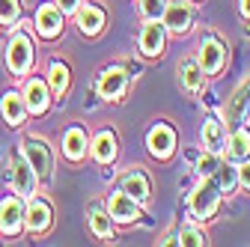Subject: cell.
<instances>
[{
    "label": "cell",
    "instance_id": "15",
    "mask_svg": "<svg viewBox=\"0 0 250 247\" xmlns=\"http://www.w3.org/2000/svg\"><path fill=\"white\" fill-rule=\"evenodd\" d=\"M203 143H206V152H211V155H217V152H224L227 146V131L217 119H208L203 125Z\"/></svg>",
    "mask_w": 250,
    "mask_h": 247
},
{
    "label": "cell",
    "instance_id": "8",
    "mask_svg": "<svg viewBox=\"0 0 250 247\" xmlns=\"http://www.w3.org/2000/svg\"><path fill=\"white\" fill-rule=\"evenodd\" d=\"M24 224V206L18 197H9L3 200V206H0V229H3L6 235H15Z\"/></svg>",
    "mask_w": 250,
    "mask_h": 247
},
{
    "label": "cell",
    "instance_id": "27",
    "mask_svg": "<svg viewBox=\"0 0 250 247\" xmlns=\"http://www.w3.org/2000/svg\"><path fill=\"white\" fill-rule=\"evenodd\" d=\"M164 0H140V12L149 18V21H158L161 15H164Z\"/></svg>",
    "mask_w": 250,
    "mask_h": 247
},
{
    "label": "cell",
    "instance_id": "17",
    "mask_svg": "<svg viewBox=\"0 0 250 247\" xmlns=\"http://www.w3.org/2000/svg\"><path fill=\"white\" fill-rule=\"evenodd\" d=\"M24 104H27V110H33V113H45L48 110V86L42 81H30Z\"/></svg>",
    "mask_w": 250,
    "mask_h": 247
},
{
    "label": "cell",
    "instance_id": "12",
    "mask_svg": "<svg viewBox=\"0 0 250 247\" xmlns=\"http://www.w3.org/2000/svg\"><path fill=\"white\" fill-rule=\"evenodd\" d=\"M78 27H81V33L96 36L99 30L104 27V12H102L99 6H92V3L81 6V9H78Z\"/></svg>",
    "mask_w": 250,
    "mask_h": 247
},
{
    "label": "cell",
    "instance_id": "4",
    "mask_svg": "<svg viewBox=\"0 0 250 247\" xmlns=\"http://www.w3.org/2000/svg\"><path fill=\"white\" fill-rule=\"evenodd\" d=\"M24 158L30 164V170H33L39 179H48L51 176V152L42 140H27L24 143Z\"/></svg>",
    "mask_w": 250,
    "mask_h": 247
},
{
    "label": "cell",
    "instance_id": "22",
    "mask_svg": "<svg viewBox=\"0 0 250 247\" xmlns=\"http://www.w3.org/2000/svg\"><path fill=\"white\" fill-rule=\"evenodd\" d=\"M247 107H250V81H244L235 89V96L229 99V119L232 122H241V116H244Z\"/></svg>",
    "mask_w": 250,
    "mask_h": 247
},
{
    "label": "cell",
    "instance_id": "1",
    "mask_svg": "<svg viewBox=\"0 0 250 247\" xmlns=\"http://www.w3.org/2000/svg\"><path fill=\"white\" fill-rule=\"evenodd\" d=\"M221 206V188H217V182H203L197 185V191L191 194V218L194 221H208L211 214L217 211Z\"/></svg>",
    "mask_w": 250,
    "mask_h": 247
},
{
    "label": "cell",
    "instance_id": "19",
    "mask_svg": "<svg viewBox=\"0 0 250 247\" xmlns=\"http://www.w3.org/2000/svg\"><path fill=\"white\" fill-rule=\"evenodd\" d=\"M122 191L128 197H134V200H146L149 197V182H146V176L140 170H131V173L122 176Z\"/></svg>",
    "mask_w": 250,
    "mask_h": 247
},
{
    "label": "cell",
    "instance_id": "21",
    "mask_svg": "<svg viewBox=\"0 0 250 247\" xmlns=\"http://www.w3.org/2000/svg\"><path fill=\"white\" fill-rule=\"evenodd\" d=\"M92 155H96L99 161H113L116 158V137L110 131H102L96 140H92Z\"/></svg>",
    "mask_w": 250,
    "mask_h": 247
},
{
    "label": "cell",
    "instance_id": "7",
    "mask_svg": "<svg viewBox=\"0 0 250 247\" xmlns=\"http://www.w3.org/2000/svg\"><path fill=\"white\" fill-rule=\"evenodd\" d=\"M191 21H194V12H191V6L188 3H170V6H164V27L167 30H173V33H188L191 30Z\"/></svg>",
    "mask_w": 250,
    "mask_h": 247
},
{
    "label": "cell",
    "instance_id": "16",
    "mask_svg": "<svg viewBox=\"0 0 250 247\" xmlns=\"http://www.w3.org/2000/svg\"><path fill=\"white\" fill-rule=\"evenodd\" d=\"M227 155H229L232 164H244V161H250V131L241 128V131H235V134L229 137Z\"/></svg>",
    "mask_w": 250,
    "mask_h": 247
},
{
    "label": "cell",
    "instance_id": "20",
    "mask_svg": "<svg viewBox=\"0 0 250 247\" xmlns=\"http://www.w3.org/2000/svg\"><path fill=\"white\" fill-rule=\"evenodd\" d=\"M24 113H27L24 99L15 96V92H6V96H3V116H6V122H9V125H21Z\"/></svg>",
    "mask_w": 250,
    "mask_h": 247
},
{
    "label": "cell",
    "instance_id": "32",
    "mask_svg": "<svg viewBox=\"0 0 250 247\" xmlns=\"http://www.w3.org/2000/svg\"><path fill=\"white\" fill-rule=\"evenodd\" d=\"M238 182L244 185V188H250V164H247V161H244V167L238 170Z\"/></svg>",
    "mask_w": 250,
    "mask_h": 247
},
{
    "label": "cell",
    "instance_id": "29",
    "mask_svg": "<svg viewBox=\"0 0 250 247\" xmlns=\"http://www.w3.org/2000/svg\"><path fill=\"white\" fill-rule=\"evenodd\" d=\"M214 176H221V185H217L221 191H229L232 185L238 182V173H235L232 167H217V173H214Z\"/></svg>",
    "mask_w": 250,
    "mask_h": 247
},
{
    "label": "cell",
    "instance_id": "26",
    "mask_svg": "<svg viewBox=\"0 0 250 247\" xmlns=\"http://www.w3.org/2000/svg\"><path fill=\"white\" fill-rule=\"evenodd\" d=\"M206 241H208L206 232H200L197 226H185L179 232V244H185V247H197V244H206Z\"/></svg>",
    "mask_w": 250,
    "mask_h": 247
},
{
    "label": "cell",
    "instance_id": "23",
    "mask_svg": "<svg viewBox=\"0 0 250 247\" xmlns=\"http://www.w3.org/2000/svg\"><path fill=\"white\" fill-rule=\"evenodd\" d=\"M179 75H182V83H185V89L197 92V89L203 86V69H200V63H197V60H185V63L179 66Z\"/></svg>",
    "mask_w": 250,
    "mask_h": 247
},
{
    "label": "cell",
    "instance_id": "24",
    "mask_svg": "<svg viewBox=\"0 0 250 247\" xmlns=\"http://www.w3.org/2000/svg\"><path fill=\"white\" fill-rule=\"evenodd\" d=\"M89 226H92V232H96L99 238H110V232H113V226H110V214L102 211V208H92V214H89Z\"/></svg>",
    "mask_w": 250,
    "mask_h": 247
},
{
    "label": "cell",
    "instance_id": "18",
    "mask_svg": "<svg viewBox=\"0 0 250 247\" xmlns=\"http://www.w3.org/2000/svg\"><path fill=\"white\" fill-rule=\"evenodd\" d=\"M62 152H66L72 161H81V158L86 155V134H83V128H69V131H66Z\"/></svg>",
    "mask_w": 250,
    "mask_h": 247
},
{
    "label": "cell",
    "instance_id": "31",
    "mask_svg": "<svg viewBox=\"0 0 250 247\" xmlns=\"http://www.w3.org/2000/svg\"><path fill=\"white\" fill-rule=\"evenodd\" d=\"M81 6V0H57V9L60 12H75Z\"/></svg>",
    "mask_w": 250,
    "mask_h": 247
},
{
    "label": "cell",
    "instance_id": "30",
    "mask_svg": "<svg viewBox=\"0 0 250 247\" xmlns=\"http://www.w3.org/2000/svg\"><path fill=\"white\" fill-rule=\"evenodd\" d=\"M217 167H221V164H217V158L211 155V152H208V155H203V158H200V164H197V170H200L203 176H214V173H217Z\"/></svg>",
    "mask_w": 250,
    "mask_h": 247
},
{
    "label": "cell",
    "instance_id": "6",
    "mask_svg": "<svg viewBox=\"0 0 250 247\" xmlns=\"http://www.w3.org/2000/svg\"><path fill=\"white\" fill-rule=\"evenodd\" d=\"M107 214H110L113 221H119V224H131V221L140 218V208H137V200H134V197H128L125 191H119V194L110 197Z\"/></svg>",
    "mask_w": 250,
    "mask_h": 247
},
{
    "label": "cell",
    "instance_id": "28",
    "mask_svg": "<svg viewBox=\"0 0 250 247\" xmlns=\"http://www.w3.org/2000/svg\"><path fill=\"white\" fill-rule=\"evenodd\" d=\"M18 12H21L18 0H0V24H12V21H18Z\"/></svg>",
    "mask_w": 250,
    "mask_h": 247
},
{
    "label": "cell",
    "instance_id": "5",
    "mask_svg": "<svg viewBox=\"0 0 250 247\" xmlns=\"http://www.w3.org/2000/svg\"><path fill=\"white\" fill-rule=\"evenodd\" d=\"M125 86H128V75H125L119 66L102 72V78H99V92H102V99H107V102H119L125 96Z\"/></svg>",
    "mask_w": 250,
    "mask_h": 247
},
{
    "label": "cell",
    "instance_id": "25",
    "mask_svg": "<svg viewBox=\"0 0 250 247\" xmlns=\"http://www.w3.org/2000/svg\"><path fill=\"white\" fill-rule=\"evenodd\" d=\"M51 89L57 92V96H62V92L69 89V69L62 66V63L51 66Z\"/></svg>",
    "mask_w": 250,
    "mask_h": 247
},
{
    "label": "cell",
    "instance_id": "33",
    "mask_svg": "<svg viewBox=\"0 0 250 247\" xmlns=\"http://www.w3.org/2000/svg\"><path fill=\"white\" fill-rule=\"evenodd\" d=\"M241 12H244V15L250 18V0H241Z\"/></svg>",
    "mask_w": 250,
    "mask_h": 247
},
{
    "label": "cell",
    "instance_id": "9",
    "mask_svg": "<svg viewBox=\"0 0 250 247\" xmlns=\"http://www.w3.org/2000/svg\"><path fill=\"white\" fill-rule=\"evenodd\" d=\"M146 143H149V152H152L155 158H167L170 152H173V146H176V134H173L170 125H164V122H161V125H155L149 131V140Z\"/></svg>",
    "mask_w": 250,
    "mask_h": 247
},
{
    "label": "cell",
    "instance_id": "13",
    "mask_svg": "<svg viewBox=\"0 0 250 247\" xmlns=\"http://www.w3.org/2000/svg\"><path fill=\"white\" fill-rule=\"evenodd\" d=\"M12 185H15V194H21V197L33 194V188H36V173L30 170L27 161H15L12 164Z\"/></svg>",
    "mask_w": 250,
    "mask_h": 247
},
{
    "label": "cell",
    "instance_id": "3",
    "mask_svg": "<svg viewBox=\"0 0 250 247\" xmlns=\"http://www.w3.org/2000/svg\"><path fill=\"white\" fill-rule=\"evenodd\" d=\"M224 60H227V51H224V45H221V39H214V36H206L203 39V48H200V69H203V75H217L221 72V66H224Z\"/></svg>",
    "mask_w": 250,
    "mask_h": 247
},
{
    "label": "cell",
    "instance_id": "2",
    "mask_svg": "<svg viewBox=\"0 0 250 247\" xmlns=\"http://www.w3.org/2000/svg\"><path fill=\"white\" fill-rule=\"evenodd\" d=\"M6 63L15 75H24L30 69V63H33V45H30V39L24 33H15L6 45Z\"/></svg>",
    "mask_w": 250,
    "mask_h": 247
},
{
    "label": "cell",
    "instance_id": "11",
    "mask_svg": "<svg viewBox=\"0 0 250 247\" xmlns=\"http://www.w3.org/2000/svg\"><path fill=\"white\" fill-rule=\"evenodd\" d=\"M24 224L33 229V232H45L51 226V206L42 203V200H33L30 208L24 211Z\"/></svg>",
    "mask_w": 250,
    "mask_h": 247
},
{
    "label": "cell",
    "instance_id": "14",
    "mask_svg": "<svg viewBox=\"0 0 250 247\" xmlns=\"http://www.w3.org/2000/svg\"><path fill=\"white\" fill-rule=\"evenodd\" d=\"M60 27H62V12L57 6H42L39 15H36V30H39V36H57L60 33Z\"/></svg>",
    "mask_w": 250,
    "mask_h": 247
},
{
    "label": "cell",
    "instance_id": "10",
    "mask_svg": "<svg viewBox=\"0 0 250 247\" xmlns=\"http://www.w3.org/2000/svg\"><path fill=\"white\" fill-rule=\"evenodd\" d=\"M140 51L146 57H158L164 51V27L158 21H149L140 33Z\"/></svg>",
    "mask_w": 250,
    "mask_h": 247
}]
</instances>
